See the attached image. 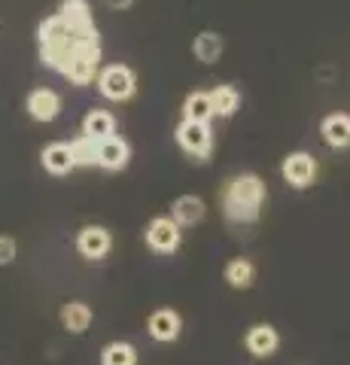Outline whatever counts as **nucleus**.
<instances>
[{
  "label": "nucleus",
  "instance_id": "3",
  "mask_svg": "<svg viewBox=\"0 0 350 365\" xmlns=\"http://www.w3.org/2000/svg\"><path fill=\"white\" fill-rule=\"evenodd\" d=\"M98 88L107 101H128L138 88V79H134V71L125 64H110L98 73Z\"/></svg>",
  "mask_w": 350,
  "mask_h": 365
},
{
  "label": "nucleus",
  "instance_id": "25",
  "mask_svg": "<svg viewBox=\"0 0 350 365\" xmlns=\"http://www.w3.org/2000/svg\"><path fill=\"white\" fill-rule=\"evenodd\" d=\"M19 256V244H16V237H6V235H0V265H9Z\"/></svg>",
  "mask_w": 350,
  "mask_h": 365
},
{
  "label": "nucleus",
  "instance_id": "21",
  "mask_svg": "<svg viewBox=\"0 0 350 365\" xmlns=\"http://www.w3.org/2000/svg\"><path fill=\"white\" fill-rule=\"evenodd\" d=\"M192 52H195V58L198 61H205V64H213L222 55V37L217 31H201L195 43H192Z\"/></svg>",
  "mask_w": 350,
  "mask_h": 365
},
{
  "label": "nucleus",
  "instance_id": "26",
  "mask_svg": "<svg viewBox=\"0 0 350 365\" xmlns=\"http://www.w3.org/2000/svg\"><path fill=\"white\" fill-rule=\"evenodd\" d=\"M107 6H113V9H125V6H131L134 0H104Z\"/></svg>",
  "mask_w": 350,
  "mask_h": 365
},
{
  "label": "nucleus",
  "instance_id": "16",
  "mask_svg": "<svg viewBox=\"0 0 350 365\" xmlns=\"http://www.w3.org/2000/svg\"><path fill=\"white\" fill-rule=\"evenodd\" d=\"M171 220L183 228V225H195L205 220V201L198 195H180L174 204H171Z\"/></svg>",
  "mask_w": 350,
  "mask_h": 365
},
{
  "label": "nucleus",
  "instance_id": "4",
  "mask_svg": "<svg viewBox=\"0 0 350 365\" xmlns=\"http://www.w3.org/2000/svg\"><path fill=\"white\" fill-rule=\"evenodd\" d=\"M76 43H80V34L76 31H64L61 37H52V40H43L40 43V58L46 67L58 73H67V67H71V58L76 52Z\"/></svg>",
  "mask_w": 350,
  "mask_h": 365
},
{
  "label": "nucleus",
  "instance_id": "23",
  "mask_svg": "<svg viewBox=\"0 0 350 365\" xmlns=\"http://www.w3.org/2000/svg\"><path fill=\"white\" fill-rule=\"evenodd\" d=\"M101 365H138V350L128 341H110L101 350Z\"/></svg>",
  "mask_w": 350,
  "mask_h": 365
},
{
  "label": "nucleus",
  "instance_id": "7",
  "mask_svg": "<svg viewBox=\"0 0 350 365\" xmlns=\"http://www.w3.org/2000/svg\"><path fill=\"white\" fill-rule=\"evenodd\" d=\"M280 174H284V180L292 189H308L314 177H317V162L308 153H289L284 165H280Z\"/></svg>",
  "mask_w": 350,
  "mask_h": 365
},
{
  "label": "nucleus",
  "instance_id": "5",
  "mask_svg": "<svg viewBox=\"0 0 350 365\" xmlns=\"http://www.w3.org/2000/svg\"><path fill=\"white\" fill-rule=\"evenodd\" d=\"M177 143L183 146V153L195 155L198 162H207L210 153H213V131L205 122H180Z\"/></svg>",
  "mask_w": 350,
  "mask_h": 365
},
{
  "label": "nucleus",
  "instance_id": "8",
  "mask_svg": "<svg viewBox=\"0 0 350 365\" xmlns=\"http://www.w3.org/2000/svg\"><path fill=\"white\" fill-rule=\"evenodd\" d=\"M76 250H80L86 259L101 262L113 250V235L104 225H86V228H80V235H76Z\"/></svg>",
  "mask_w": 350,
  "mask_h": 365
},
{
  "label": "nucleus",
  "instance_id": "11",
  "mask_svg": "<svg viewBox=\"0 0 350 365\" xmlns=\"http://www.w3.org/2000/svg\"><path fill=\"white\" fill-rule=\"evenodd\" d=\"M25 107L31 113V119L55 122V119H58V113H61V98L55 95L52 88H34L28 95V101H25Z\"/></svg>",
  "mask_w": 350,
  "mask_h": 365
},
{
  "label": "nucleus",
  "instance_id": "13",
  "mask_svg": "<svg viewBox=\"0 0 350 365\" xmlns=\"http://www.w3.org/2000/svg\"><path fill=\"white\" fill-rule=\"evenodd\" d=\"M58 16H61L64 25L71 31H76V34H86V31L95 28L92 9H88L86 0H64V4L58 6Z\"/></svg>",
  "mask_w": 350,
  "mask_h": 365
},
{
  "label": "nucleus",
  "instance_id": "14",
  "mask_svg": "<svg viewBox=\"0 0 350 365\" xmlns=\"http://www.w3.org/2000/svg\"><path fill=\"white\" fill-rule=\"evenodd\" d=\"M320 134L332 150H344V146H350V116L347 113H332V116H326L320 125Z\"/></svg>",
  "mask_w": 350,
  "mask_h": 365
},
{
  "label": "nucleus",
  "instance_id": "9",
  "mask_svg": "<svg viewBox=\"0 0 350 365\" xmlns=\"http://www.w3.org/2000/svg\"><path fill=\"white\" fill-rule=\"evenodd\" d=\"M244 344H247V350H250L256 359H268V356H274V353H277V347H280V335H277V329H274V326L256 323V326L247 329Z\"/></svg>",
  "mask_w": 350,
  "mask_h": 365
},
{
  "label": "nucleus",
  "instance_id": "18",
  "mask_svg": "<svg viewBox=\"0 0 350 365\" xmlns=\"http://www.w3.org/2000/svg\"><path fill=\"white\" fill-rule=\"evenodd\" d=\"M61 326H64L71 335L88 332V326H92V307L83 304V302H67V304L61 307Z\"/></svg>",
  "mask_w": 350,
  "mask_h": 365
},
{
  "label": "nucleus",
  "instance_id": "20",
  "mask_svg": "<svg viewBox=\"0 0 350 365\" xmlns=\"http://www.w3.org/2000/svg\"><path fill=\"white\" fill-rule=\"evenodd\" d=\"M207 95H210V104H213V116L225 119L241 107V91L235 86H217L213 91H207Z\"/></svg>",
  "mask_w": 350,
  "mask_h": 365
},
{
  "label": "nucleus",
  "instance_id": "17",
  "mask_svg": "<svg viewBox=\"0 0 350 365\" xmlns=\"http://www.w3.org/2000/svg\"><path fill=\"white\" fill-rule=\"evenodd\" d=\"M83 134L92 137V140H107V137L116 134V119H113V113L107 110H88L86 119H83Z\"/></svg>",
  "mask_w": 350,
  "mask_h": 365
},
{
  "label": "nucleus",
  "instance_id": "24",
  "mask_svg": "<svg viewBox=\"0 0 350 365\" xmlns=\"http://www.w3.org/2000/svg\"><path fill=\"white\" fill-rule=\"evenodd\" d=\"M71 150H73L76 168H92V165H98V140H92V137L80 134V137H76V140L71 143Z\"/></svg>",
  "mask_w": 350,
  "mask_h": 365
},
{
  "label": "nucleus",
  "instance_id": "6",
  "mask_svg": "<svg viewBox=\"0 0 350 365\" xmlns=\"http://www.w3.org/2000/svg\"><path fill=\"white\" fill-rule=\"evenodd\" d=\"M183 241V228H180L171 216H155V220L146 225V244L155 253H174Z\"/></svg>",
  "mask_w": 350,
  "mask_h": 365
},
{
  "label": "nucleus",
  "instance_id": "19",
  "mask_svg": "<svg viewBox=\"0 0 350 365\" xmlns=\"http://www.w3.org/2000/svg\"><path fill=\"white\" fill-rule=\"evenodd\" d=\"M213 119V104L207 91H192L183 101V122H210Z\"/></svg>",
  "mask_w": 350,
  "mask_h": 365
},
{
  "label": "nucleus",
  "instance_id": "10",
  "mask_svg": "<svg viewBox=\"0 0 350 365\" xmlns=\"http://www.w3.org/2000/svg\"><path fill=\"white\" fill-rule=\"evenodd\" d=\"M180 329H183V319H180V314L171 311V307H159V311H153L150 319H146V332H150L155 341H162V344L177 341Z\"/></svg>",
  "mask_w": 350,
  "mask_h": 365
},
{
  "label": "nucleus",
  "instance_id": "12",
  "mask_svg": "<svg viewBox=\"0 0 350 365\" xmlns=\"http://www.w3.org/2000/svg\"><path fill=\"white\" fill-rule=\"evenodd\" d=\"M131 158V146L122 140V137H107V140H98V168L104 170H122Z\"/></svg>",
  "mask_w": 350,
  "mask_h": 365
},
{
  "label": "nucleus",
  "instance_id": "2",
  "mask_svg": "<svg viewBox=\"0 0 350 365\" xmlns=\"http://www.w3.org/2000/svg\"><path fill=\"white\" fill-rule=\"evenodd\" d=\"M101 73V37L98 31H86L80 34V43H76V52L71 58V67H67V79H71L73 86H88L95 83Z\"/></svg>",
  "mask_w": 350,
  "mask_h": 365
},
{
  "label": "nucleus",
  "instance_id": "15",
  "mask_svg": "<svg viewBox=\"0 0 350 365\" xmlns=\"http://www.w3.org/2000/svg\"><path fill=\"white\" fill-rule=\"evenodd\" d=\"M43 168H46L49 174H55V177L71 174V170L76 168L71 143H49L46 150H43Z\"/></svg>",
  "mask_w": 350,
  "mask_h": 365
},
{
  "label": "nucleus",
  "instance_id": "22",
  "mask_svg": "<svg viewBox=\"0 0 350 365\" xmlns=\"http://www.w3.org/2000/svg\"><path fill=\"white\" fill-rule=\"evenodd\" d=\"M225 280H229L232 289H250L256 280V268L250 259H232L225 265Z\"/></svg>",
  "mask_w": 350,
  "mask_h": 365
},
{
  "label": "nucleus",
  "instance_id": "1",
  "mask_svg": "<svg viewBox=\"0 0 350 365\" xmlns=\"http://www.w3.org/2000/svg\"><path fill=\"white\" fill-rule=\"evenodd\" d=\"M220 201H222V213L229 222L235 225L256 222L265 204V182L256 174H235L232 180H225Z\"/></svg>",
  "mask_w": 350,
  "mask_h": 365
}]
</instances>
